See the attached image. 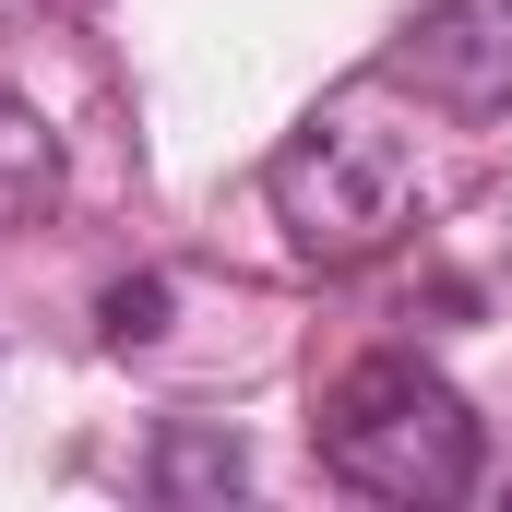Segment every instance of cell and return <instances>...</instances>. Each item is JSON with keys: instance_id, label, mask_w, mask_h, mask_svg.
Returning a JSON list of instances; mask_svg holds the SVG:
<instances>
[{"instance_id": "cell-1", "label": "cell", "mask_w": 512, "mask_h": 512, "mask_svg": "<svg viewBox=\"0 0 512 512\" xmlns=\"http://www.w3.org/2000/svg\"><path fill=\"white\" fill-rule=\"evenodd\" d=\"M262 191H274V227H286V251L298 262H370L405 239V215H417V131L393 120V84H346V96H322L310 120L274 143V167H262Z\"/></svg>"}, {"instance_id": "cell-2", "label": "cell", "mask_w": 512, "mask_h": 512, "mask_svg": "<svg viewBox=\"0 0 512 512\" xmlns=\"http://www.w3.org/2000/svg\"><path fill=\"white\" fill-rule=\"evenodd\" d=\"M310 429H322V465H334L358 501H393V512H441V501H465V489L489 477L477 405L441 382L429 358H405V346L334 370V393H322Z\"/></svg>"}, {"instance_id": "cell-3", "label": "cell", "mask_w": 512, "mask_h": 512, "mask_svg": "<svg viewBox=\"0 0 512 512\" xmlns=\"http://www.w3.org/2000/svg\"><path fill=\"white\" fill-rule=\"evenodd\" d=\"M370 72L393 96L441 108V120H501L512 108V0H429Z\"/></svg>"}, {"instance_id": "cell-4", "label": "cell", "mask_w": 512, "mask_h": 512, "mask_svg": "<svg viewBox=\"0 0 512 512\" xmlns=\"http://www.w3.org/2000/svg\"><path fill=\"white\" fill-rule=\"evenodd\" d=\"M239 477H251V453H239L227 429H203V417H179V429L155 441V465H143V489H155V501H227Z\"/></svg>"}, {"instance_id": "cell-5", "label": "cell", "mask_w": 512, "mask_h": 512, "mask_svg": "<svg viewBox=\"0 0 512 512\" xmlns=\"http://www.w3.org/2000/svg\"><path fill=\"white\" fill-rule=\"evenodd\" d=\"M60 203V131L0 84V215H48Z\"/></svg>"}, {"instance_id": "cell-6", "label": "cell", "mask_w": 512, "mask_h": 512, "mask_svg": "<svg viewBox=\"0 0 512 512\" xmlns=\"http://www.w3.org/2000/svg\"><path fill=\"white\" fill-rule=\"evenodd\" d=\"M96 322H108V346H155V334H167V274L108 286V310H96Z\"/></svg>"}]
</instances>
